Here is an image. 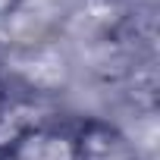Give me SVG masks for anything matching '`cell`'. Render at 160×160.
<instances>
[{
    "label": "cell",
    "instance_id": "cell-1",
    "mask_svg": "<svg viewBox=\"0 0 160 160\" xmlns=\"http://www.w3.org/2000/svg\"><path fill=\"white\" fill-rule=\"evenodd\" d=\"M72 144H75V160H141V148L135 138L101 116L82 119L72 129Z\"/></svg>",
    "mask_w": 160,
    "mask_h": 160
},
{
    "label": "cell",
    "instance_id": "cell-2",
    "mask_svg": "<svg viewBox=\"0 0 160 160\" xmlns=\"http://www.w3.org/2000/svg\"><path fill=\"white\" fill-rule=\"evenodd\" d=\"M0 160H75V144H72V129L41 122L19 135Z\"/></svg>",
    "mask_w": 160,
    "mask_h": 160
},
{
    "label": "cell",
    "instance_id": "cell-4",
    "mask_svg": "<svg viewBox=\"0 0 160 160\" xmlns=\"http://www.w3.org/2000/svg\"><path fill=\"white\" fill-rule=\"evenodd\" d=\"M3 98H7V85H3V78H0V104H3Z\"/></svg>",
    "mask_w": 160,
    "mask_h": 160
},
{
    "label": "cell",
    "instance_id": "cell-3",
    "mask_svg": "<svg viewBox=\"0 0 160 160\" xmlns=\"http://www.w3.org/2000/svg\"><path fill=\"white\" fill-rule=\"evenodd\" d=\"M19 10V0H0V25L10 22V16Z\"/></svg>",
    "mask_w": 160,
    "mask_h": 160
}]
</instances>
